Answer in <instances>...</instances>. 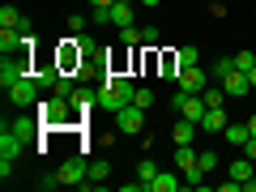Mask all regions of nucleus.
<instances>
[{
	"label": "nucleus",
	"instance_id": "f257e3e1",
	"mask_svg": "<svg viewBox=\"0 0 256 192\" xmlns=\"http://www.w3.org/2000/svg\"><path fill=\"white\" fill-rule=\"evenodd\" d=\"M132 94H137L132 77L107 73V77H102V90H98V111H111V116H116L120 107H128V102H132Z\"/></svg>",
	"mask_w": 256,
	"mask_h": 192
},
{
	"label": "nucleus",
	"instance_id": "f03ea898",
	"mask_svg": "<svg viewBox=\"0 0 256 192\" xmlns=\"http://www.w3.org/2000/svg\"><path fill=\"white\" fill-rule=\"evenodd\" d=\"M38 120H43V128H68V124H82V111L73 116V98H60V94H52V98L38 102Z\"/></svg>",
	"mask_w": 256,
	"mask_h": 192
},
{
	"label": "nucleus",
	"instance_id": "7ed1b4c3",
	"mask_svg": "<svg viewBox=\"0 0 256 192\" xmlns=\"http://www.w3.org/2000/svg\"><path fill=\"white\" fill-rule=\"evenodd\" d=\"M22 77H30V52H13L0 60V86L9 90V86H18Z\"/></svg>",
	"mask_w": 256,
	"mask_h": 192
},
{
	"label": "nucleus",
	"instance_id": "20e7f679",
	"mask_svg": "<svg viewBox=\"0 0 256 192\" xmlns=\"http://www.w3.org/2000/svg\"><path fill=\"white\" fill-rule=\"evenodd\" d=\"M4 94H9V102H13V107H34V102H38V94H43V86H38L34 77H22V82H18V86H9Z\"/></svg>",
	"mask_w": 256,
	"mask_h": 192
},
{
	"label": "nucleus",
	"instance_id": "39448f33",
	"mask_svg": "<svg viewBox=\"0 0 256 192\" xmlns=\"http://www.w3.org/2000/svg\"><path fill=\"white\" fill-rule=\"evenodd\" d=\"M116 128H120V132H128V137L141 132V128H146V107H137V102L120 107V111H116Z\"/></svg>",
	"mask_w": 256,
	"mask_h": 192
},
{
	"label": "nucleus",
	"instance_id": "423d86ee",
	"mask_svg": "<svg viewBox=\"0 0 256 192\" xmlns=\"http://www.w3.org/2000/svg\"><path fill=\"white\" fill-rule=\"evenodd\" d=\"M175 111H180L184 120H196V124H201L205 98H201V94H188V90H175Z\"/></svg>",
	"mask_w": 256,
	"mask_h": 192
},
{
	"label": "nucleus",
	"instance_id": "0eeeda50",
	"mask_svg": "<svg viewBox=\"0 0 256 192\" xmlns=\"http://www.w3.org/2000/svg\"><path fill=\"white\" fill-rule=\"evenodd\" d=\"M175 82H180V90H188V94H201L205 86H210V73H205L201 64H192V68H180V77H175Z\"/></svg>",
	"mask_w": 256,
	"mask_h": 192
},
{
	"label": "nucleus",
	"instance_id": "6e6552de",
	"mask_svg": "<svg viewBox=\"0 0 256 192\" xmlns=\"http://www.w3.org/2000/svg\"><path fill=\"white\" fill-rule=\"evenodd\" d=\"M86 180H90V162H86V158H68V162L60 166V184H73V188H82Z\"/></svg>",
	"mask_w": 256,
	"mask_h": 192
},
{
	"label": "nucleus",
	"instance_id": "1a4fd4ad",
	"mask_svg": "<svg viewBox=\"0 0 256 192\" xmlns=\"http://www.w3.org/2000/svg\"><path fill=\"white\" fill-rule=\"evenodd\" d=\"M38 124H43V120H34V116H18V120H0V128H9V132H18L22 141H34V137H38Z\"/></svg>",
	"mask_w": 256,
	"mask_h": 192
},
{
	"label": "nucleus",
	"instance_id": "9d476101",
	"mask_svg": "<svg viewBox=\"0 0 256 192\" xmlns=\"http://www.w3.org/2000/svg\"><path fill=\"white\" fill-rule=\"evenodd\" d=\"M230 180L244 184V192H256V171H252V158H239V162H230Z\"/></svg>",
	"mask_w": 256,
	"mask_h": 192
},
{
	"label": "nucleus",
	"instance_id": "9b49d317",
	"mask_svg": "<svg viewBox=\"0 0 256 192\" xmlns=\"http://www.w3.org/2000/svg\"><path fill=\"white\" fill-rule=\"evenodd\" d=\"M196 132H201V124H196V120H175V128H171V141L175 146H192V141H196Z\"/></svg>",
	"mask_w": 256,
	"mask_h": 192
},
{
	"label": "nucleus",
	"instance_id": "f8f14e48",
	"mask_svg": "<svg viewBox=\"0 0 256 192\" xmlns=\"http://www.w3.org/2000/svg\"><path fill=\"white\" fill-rule=\"evenodd\" d=\"M222 90H226V98H244V94L252 90V82H248V73H239V68H235V73L222 77Z\"/></svg>",
	"mask_w": 256,
	"mask_h": 192
},
{
	"label": "nucleus",
	"instance_id": "ddd939ff",
	"mask_svg": "<svg viewBox=\"0 0 256 192\" xmlns=\"http://www.w3.org/2000/svg\"><path fill=\"white\" fill-rule=\"evenodd\" d=\"M22 146H26V141H22L18 132H9V128H0V158H9V162H18Z\"/></svg>",
	"mask_w": 256,
	"mask_h": 192
},
{
	"label": "nucleus",
	"instance_id": "4468645a",
	"mask_svg": "<svg viewBox=\"0 0 256 192\" xmlns=\"http://www.w3.org/2000/svg\"><path fill=\"white\" fill-rule=\"evenodd\" d=\"M132 13H137V0H116L111 4V26H132Z\"/></svg>",
	"mask_w": 256,
	"mask_h": 192
},
{
	"label": "nucleus",
	"instance_id": "2eb2a0df",
	"mask_svg": "<svg viewBox=\"0 0 256 192\" xmlns=\"http://www.w3.org/2000/svg\"><path fill=\"white\" fill-rule=\"evenodd\" d=\"M60 73H64V68H60L56 60H47V64H38V68H30V77H34V82L43 86V90H52V86H56V77H60Z\"/></svg>",
	"mask_w": 256,
	"mask_h": 192
},
{
	"label": "nucleus",
	"instance_id": "dca6fc26",
	"mask_svg": "<svg viewBox=\"0 0 256 192\" xmlns=\"http://www.w3.org/2000/svg\"><path fill=\"white\" fill-rule=\"evenodd\" d=\"M230 120H226V111L222 107H205V116H201V132H222Z\"/></svg>",
	"mask_w": 256,
	"mask_h": 192
},
{
	"label": "nucleus",
	"instance_id": "f3484780",
	"mask_svg": "<svg viewBox=\"0 0 256 192\" xmlns=\"http://www.w3.org/2000/svg\"><path fill=\"white\" fill-rule=\"evenodd\" d=\"M22 52V30L18 26H0V56Z\"/></svg>",
	"mask_w": 256,
	"mask_h": 192
},
{
	"label": "nucleus",
	"instance_id": "a211bd4d",
	"mask_svg": "<svg viewBox=\"0 0 256 192\" xmlns=\"http://www.w3.org/2000/svg\"><path fill=\"white\" fill-rule=\"evenodd\" d=\"M180 184H184V175H175V171H158L154 184H150V192H180Z\"/></svg>",
	"mask_w": 256,
	"mask_h": 192
},
{
	"label": "nucleus",
	"instance_id": "6ab92c4d",
	"mask_svg": "<svg viewBox=\"0 0 256 192\" xmlns=\"http://www.w3.org/2000/svg\"><path fill=\"white\" fill-rule=\"evenodd\" d=\"M175 166H180V175L188 171V166H196V150L192 146H175Z\"/></svg>",
	"mask_w": 256,
	"mask_h": 192
},
{
	"label": "nucleus",
	"instance_id": "aec40b11",
	"mask_svg": "<svg viewBox=\"0 0 256 192\" xmlns=\"http://www.w3.org/2000/svg\"><path fill=\"white\" fill-rule=\"evenodd\" d=\"M222 137H226L230 146H244V141L252 137V132H248V124H226V128H222Z\"/></svg>",
	"mask_w": 256,
	"mask_h": 192
},
{
	"label": "nucleus",
	"instance_id": "412c9836",
	"mask_svg": "<svg viewBox=\"0 0 256 192\" xmlns=\"http://www.w3.org/2000/svg\"><path fill=\"white\" fill-rule=\"evenodd\" d=\"M175 64H180V68H192V64H201V52H196V47H180V52H175Z\"/></svg>",
	"mask_w": 256,
	"mask_h": 192
},
{
	"label": "nucleus",
	"instance_id": "4be33fe9",
	"mask_svg": "<svg viewBox=\"0 0 256 192\" xmlns=\"http://www.w3.org/2000/svg\"><path fill=\"white\" fill-rule=\"evenodd\" d=\"M201 98H205V107H222V102H226V90H222V86H205Z\"/></svg>",
	"mask_w": 256,
	"mask_h": 192
},
{
	"label": "nucleus",
	"instance_id": "5701e85b",
	"mask_svg": "<svg viewBox=\"0 0 256 192\" xmlns=\"http://www.w3.org/2000/svg\"><path fill=\"white\" fill-rule=\"evenodd\" d=\"M154 175H158V166H154V158H141V166H137V180L146 184V192H150V184H154Z\"/></svg>",
	"mask_w": 256,
	"mask_h": 192
},
{
	"label": "nucleus",
	"instance_id": "b1692460",
	"mask_svg": "<svg viewBox=\"0 0 256 192\" xmlns=\"http://www.w3.org/2000/svg\"><path fill=\"white\" fill-rule=\"evenodd\" d=\"M226 73H235V56H222V60H214V82H222V77H226Z\"/></svg>",
	"mask_w": 256,
	"mask_h": 192
},
{
	"label": "nucleus",
	"instance_id": "393cba45",
	"mask_svg": "<svg viewBox=\"0 0 256 192\" xmlns=\"http://www.w3.org/2000/svg\"><path fill=\"white\" fill-rule=\"evenodd\" d=\"M107 175H111V162H102V158H98V162H90V184H98V188H102Z\"/></svg>",
	"mask_w": 256,
	"mask_h": 192
},
{
	"label": "nucleus",
	"instance_id": "a878e982",
	"mask_svg": "<svg viewBox=\"0 0 256 192\" xmlns=\"http://www.w3.org/2000/svg\"><path fill=\"white\" fill-rule=\"evenodd\" d=\"M22 22H26V18H22L13 4H4V9H0V26H18V30H22Z\"/></svg>",
	"mask_w": 256,
	"mask_h": 192
},
{
	"label": "nucleus",
	"instance_id": "bb28decb",
	"mask_svg": "<svg viewBox=\"0 0 256 192\" xmlns=\"http://www.w3.org/2000/svg\"><path fill=\"white\" fill-rule=\"evenodd\" d=\"M196 166H201V171L210 175L214 166H218V154H214V150H196Z\"/></svg>",
	"mask_w": 256,
	"mask_h": 192
},
{
	"label": "nucleus",
	"instance_id": "cd10ccee",
	"mask_svg": "<svg viewBox=\"0 0 256 192\" xmlns=\"http://www.w3.org/2000/svg\"><path fill=\"white\" fill-rule=\"evenodd\" d=\"M120 43L124 47H141V30L137 26H120Z\"/></svg>",
	"mask_w": 256,
	"mask_h": 192
},
{
	"label": "nucleus",
	"instance_id": "c85d7f7f",
	"mask_svg": "<svg viewBox=\"0 0 256 192\" xmlns=\"http://www.w3.org/2000/svg\"><path fill=\"white\" fill-rule=\"evenodd\" d=\"M132 102H137V107H154V90H150V86H137V94H132Z\"/></svg>",
	"mask_w": 256,
	"mask_h": 192
},
{
	"label": "nucleus",
	"instance_id": "c756f323",
	"mask_svg": "<svg viewBox=\"0 0 256 192\" xmlns=\"http://www.w3.org/2000/svg\"><path fill=\"white\" fill-rule=\"evenodd\" d=\"M252 64H256V56H252V52H239V56H235V68H239V73H248Z\"/></svg>",
	"mask_w": 256,
	"mask_h": 192
},
{
	"label": "nucleus",
	"instance_id": "7c9ffc66",
	"mask_svg": "<svg viewBox=\"0 0 256 192\" xmlns=\"http://www.w3.org/2000/svg\"><path fill=\"white\" fill-rule=\"evenodd\" d=\"M86 22H90L86 13H73V18H68V30H73V34H82V30H86Z\"/></svg>",
	"mask_w": 256,
	"mask_h": 192
},
{
	"label": "nucleus",
	"instance_id": "2f4dec72",
	"mask_svg": "<svg viewBox=\"0 0 256 192\" xmlns=\"http://www.w3.org/2000/svg\"><path fill=\"white\" fill-rule=\"evenodd\" d=\"M38 188H43V192H52V188H60V171H56V175H43V180H38Z\"/></svg>",
	"mask_w": 256,
	"mask_h": 192
},
{
	"label": "nucleus",
	"instance_id": "473e14b6",
	"mask_svg": "<svg viewBox=\"0 0 256 192\" xmlns=\"http://www.w3.org/2000/svg\"><path fill=\"white\" fill-rule=\"evenodd\" d=\"M90 22H94V26H107V22H111V9H94Z\"/></svg>",
	"mask_w": 256,
	"mask_h": 192
},
{
	"label": "nucleus",
	"instance_id": "72a5a7b5",
	"mask_svg": "<svg viewBox=\"0 0 256 192\" xmlns=\"http://www.w3.org/2000/svg\"><path fill=\"white\" fill-rule=\"evenodd\" d=\"M141 43L154 47V43H158V26H146V30H141Z\"/></svg>",
	"mask_w": 256,
	"mask_h": 192
},
{
	"label": "nucleus",
	"instance_id": "f704fd0d",
	"mask_svg": "<svg viewBox=\"0 0 256 192\" xmlns=\"http://www.w3.org/2000/svg\"><path fill=\"white\" fill-rule=\"evenodd\" d=\"M244 154H248V158H256V137H248V141H244Z\"/></svg>",
	"mask_w": 256,
	"mask_h": 192
},
{
	"label": "nucleus",
	"instance_id": "c9c22d12",
	"mask_svg": "<svg viewBox=\"0 0 256 192\" xmlns=\"http://www.w3.org/2000/svg\"><path fill=\"white\" fill-rule=\"evenodd\" d=\"M116 0H90V9H111Z\"/></svg>",
	"mask_w": 256,
	"mask_h": 192
},
{
	"label": "nucleus",
	"instance_id": "e433bc0d",
	"mask_svg": "<svg viewBox=\"0 0 256 192\" xmlns=\"http://www.w3.org/2000/svg\"><path fill=\"white\" fill-rule=\"evenodd\" d=\"M141 9H158V4H162V0H137Z\"/></svg>",
	"mask_w": 256,
	"mask_h": 192
},
{
	"label": "nucleus",
	"instance_id": "4c0bfd02",
	"mask_svg": "<svg viewBox=\"0 0 256 192\" xmlns=\"http://www.w3.org/2000/svg\"><path fill=\"white\" fill-rule=\"evenodd\" d=\"M248 82H252V90H256V64H252V68H248Z\"/></svg>",
	"mask_w": 256,
	"mask_h": 192
},
{
	"label": "nucleus",
	"instance_id": "58836bf2",
	"mask_svg": "<svg viewBox=\"0 0 256 192\" xmlns=\"http://www.w3.org/2000/svg\"><path fill=\"white\" fill-rule=\"evenodd\" d=\"M248 132H252V137H256V116H248Z\"/></svg>",
	"mask_w": 256,
	"mask_h": 192
}]
</instances>
